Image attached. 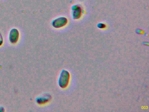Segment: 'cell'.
Listing matches in <instances>:
<instances>
[{"instance_id": "obj_1", "label": "cell", "mask_w": 149, "mask_h": 112, "mask_svg": "<svg viewBox=\"0 0 149 112\" xmlns=\"http://www.w3.org/2000/svg\"><path fill=\"white\" fill-rule=\"evenodd\" d=\"M69 73L65 70H63L60 74L58 79V84L60 87L65 88L68 86L69 81Z\"/></svg>"}, {"instance_id": "obj_2", "label": "cell", "mask_w": 149, "mask_h": 112, "mask_svg": "<svg viewBox=\"0 0 149 112\" xmlns=\"http://www.w3.org/2000/svg\"><path fill=\"white\" fill-rule=\"evenodd\" d=\"M68 22V19L66 17H61L53 20L52 22V25L54 28L58 29L65 26Z\"/></svg>"}, {"instance_id": "obj_3", "label": "cell", "mask_w": 149, "mask_h": 112, "mask_svg": "<svg viewBox=\"0 0 149 112\" xmlns=\"http://www.w3.org/2000/svg\"><path fill=\"white\" fill-rule=\"evenodd\" d=\"M71 13L73 19H78L81 18L82 13L81 7L78 4H75L71 8Z\"/></svg>"}, {"instance_id": "obj_4", "label": "cell", "mask_w": 149, "mask_h": 112, "mask_svg": "<svg viewBox=\"0 0 149 112\" xmlns=\"http://www.w3.org/2000/svg\"><path fill=\"white\" fill-rule=\"evenodd\" d=\"M19 30L15 28L12 29L9 32V40L13 44L16 43L19 40Z\"/></svg>"}, {"instance_id": "obj_5", "label": "cell", "mask_w": 149, "mask_h": 112, "mask_svg": "<svg viewBox=\"0 0 149 112\" xmlns=\"http://www.w3.org/2000/svg\"><path fill=\"white\" fill-rule=\"evenodd\" d=\"M51 99V96L48 94H41L36 99V102L39 105H42L48 102Z\"/></svg>"}, {"instance_id": "obj_6", "label": "cell", "mask_w": 149, "mask_h": 112, "mask_svg": "<svg viewBox=\"0 0 149 112\" xmlns=\"http://www.w3.org/2000/svg\"><path fill=\"white\" fill-rule=\"evenodd\" d=\"M106 27V25L104 24L99 23L97 24V27L99 29H104Z\"/></svg>"}, {"instance_id": "obj_7", "label": "cell", "mask_w": 149, "mask_h": 112, "mask_svg": "<svg viewBox=\"0 0 149 112\" xmlns=\"http://www.w3.org/2000/svg\"><path fill=\"white\" fill-rule=\"evenodd\" d=\"M3 38L2 34L0 32V46H1L3 43Z\"/></svg>"}, {"instance_id": "obj_8", "label": "cell", "mask_w": 149, "mask_h": 112, "mask_svg": "<svg viewBox=\"0 0 149 112\" xmlns=\"http://www.w3.org/2000/svg\"><path fill=\"white\" fill-rule=\"evenodd\" d=\"M5 111V108L3 107L0 106V112H4Z\"/></svg>"}]
</instances>
